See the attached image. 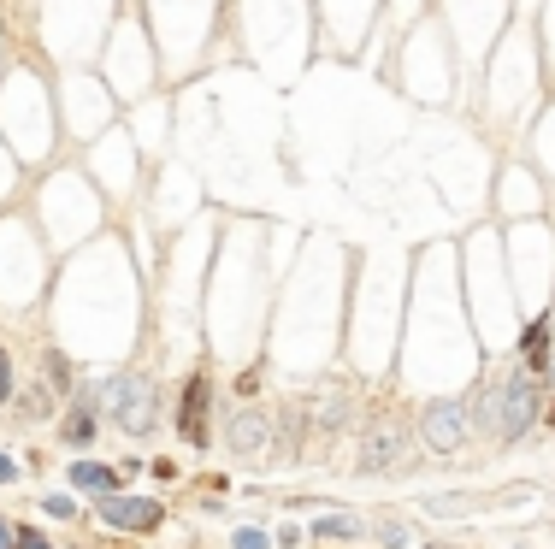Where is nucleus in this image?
<instances>
[{"label":"nucleus","mask_w":555,"mask_h":549,"mask_svg":"<svg viewBox=\"0 0 555 549\" xmlns=\"http://www.w3.org/2000/svg\"><path fill=\"white\" fill-rule=\"evenodd\" d=\"M479 420H485V431H496V437H520V431H532V420H538V378H532V372H514V378L491 384Z\"/></svg>","instance_id":"nucleus-1"},{"label":"nucleus","mask_w":555,"mask_h":549,"mask_svg":"<svg viewBox=\"0 0 555 549\" xmlns=\"http://www.w3.org/2000/svg\"><path fill=\"white\" fill-rule=\"evenodd\" d=\"M107 408H113L119 431L142 437V431L154 426V408H160V396H154V384H148L142 372H124V378H113V384H107Z\"/></svg>","instance_id":"nucleus-2"},{"label":"nucleus","mask_w":555,"mask_h":549,"mask_svg":"<svg viewBox=\"0 0 555 549\" xmlns=\"http://www.w3.org/2000/svg\"><path fill=\"white\" fill-rule=\"evenodd\" d=\"M467 431H473V408L467 402H432L420 414V437H426V449H437V455H455L467 443Z\"/></svg>","instance_id":"nucleus-3"},{"label":"nucleus","mask_w":555,"mask_h":549,"mask_svg":"<svg viewBox=\"0 0 555 549\" xmlns=\"http://www.w3.org/2000/svg\"><path fill=\"white\" fill-rule=\"evenodd\" d=\"M414 455V437L402 426H378V431H367V443H361V467L367 473H390V467H402Z\"/></svg>","instance_id":"nucleus-4"},{"label":"nucleus","mask_w":555,"mask_h":549,"mask_svg":"<svg viewBox=\"0 0 555 549\" xmlns=\"http://www.w3.org/2000/svg\"><path fill=\"white\" fill-rule=\"evenodd\" d=\"M101 526L154 532V526H160V502H148V496H101Z\"/></svg>","instance_id":"nucleus-5"},{"label":"nucleus","mask_w":555,"mask_h":549,"mask_svg":"<svg viewBox=\"0 0 555 549\" xmlns=\"http://www.w3.org/2000/svg\"><path fill=\"white\" fill-rule=\"evenodd\" d=\"M207 402H213V390H207V378H189L184 384V414H178V431H184V443H207L213 431H207Z\"/></svg>","instance_id":"nucleus-6"},{"label":"nucleus","mask_w":555,"mask_h":549,"mask_svg":"<svg viewBox=\"0 0 555 549\" xmlns=\"http://www.w3.org/2000/svg\"><path fill=\"white\" fill-rule=\"evenodd\" d=\"M95 408H101V396H95V390H77V402H71V414H65V431H60L71 449H83V443L95 437Z\"/></svg>","instance_id":"nucleus-7"},{"label":"nucleus","mask_w":555,"mask_h":549,"mask_svg":"<svg viewBox=\"0 0 555 549\" xmlns=\"http://www.w3.org/2000/svg\"><path fill=\"white\" fill-rule=\"evenodd\" d=\"M71 485L95 490V496H119V473H113V467H101V461H77V467H71Z\"/></svg>","instance_id":"nucleus-8"},{"label":"nucleus","mask_w":555,"mask_h":549,"mask_svg":"<svg viewBox=\"0 0 555 549\" xmlns=\"http://www.w3.org/2000/svg\"><path fill=\"white\" fill-rule=\"evenodd\" d=\"M231 449H237V455H260V449H266V420H260V414H237V420H231Z\"/></svg>","instance_id":"nucleus-9"},{"label":"nucleus","mask_w":555,"mask_h":549,"mask_svg":"<svg viewBox=\"0 0 555 549\" xmlns=\"http://www.w3.org/2000/svg\"><path fill=\"white\" fill-rule=\"evenodd\" d=\"M361 532V520H349V514H319L313 520V538H355Z\"/></svg>","instance_id":"nucleus-10"},{"label":"nucleus","mask_w":555,"mask_h":549,"mask_svg":"<svg viewBox=\"0 0 555 549\" xmlns=\"http://www.w3.org/2000/svg\"><path fill=\"white\" fill-rule=\"evenodd\" d=\"M544 355H550V325L538 319V325L526 331V361H544Z\"/></svg>","instance_id":"nucleus-11"},{"label":"nucleus","mask_w":555,"mask_h":549,"mask_svg":"<svg viewBox=\"0 0 555 549\" xmlns=\"http://www.w3.org/2000/svg\"><path fill=\"white\" fill-rule=\"evenodd\" d=\"M12 544H18V549H54L42 532H30V526H12Z\"/></svg>","instance_id":"nucleus-12"},{"label":"nucleus","mask_w":555,"mask_h":549,"mask_svg":"<svg viewBox=\"0 0 555 549\" xmlns=\"http://www.w3.org/2000/svg\"><path fill=\"white\" fill-rule=\"evenodd\" d=\"M378 538H384L390 549H402V544H408V526H402V520H384V526H378Z\"/></svg>","instance_id":"nucleus-13"},{"label":"nucleus","mask_w":555,"mask_h":549,"mask_svg":"<svg viewBox=\"0 0 555 549\" xmlns=\"http://www.w3.org/2000/svg\"><path fill=\"white\" fill-rule=\"evenodd\" d=\"M12 396V361H6V349H0V402Z\"/></svg>","instance_id":"nucleus-14"},{"label":"nucleus","mask_w":555,"mask_h":549,"mask_svg":"<svg viewBox=\"0 0 555 549\" xmlns=\"http://www.w3.org/2000/svg\"><path fill=\"white\" fill-rule=\"evenodd\" d=\"M237 549H266V532H237Z\"/></svg>","instance_id":"nucleus-15"},{"label":"nucleus","mask_w":555,"mask_h":549,"mask_svg":"<svg viewBox=\"0 0 555 549\" xmlns=\"http://www.w3.org/2000/svg\"><path fill=\"white\" fill-rule=\"evenodd\" d=\"M12 479H18V467H12V461L0 455V485H12Z\"/></svg>","instance_id":"nucleus-16"},{"label":"nucleus","mask_w":555,"mask_h":549,"mask_svg":"<svg viewBox=\"0 0 555 549\" xmlns=\"http://www.w3.org/2000/svg\"><path fill=\"white\" fill-rule=\"evenodd\" d=\"M0 549H18L12 544V520H0Z\"/></svg>","instance_id":"nucleus-17"}]
</instances>
